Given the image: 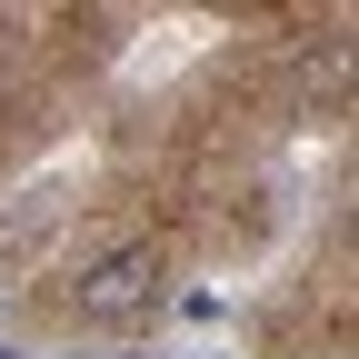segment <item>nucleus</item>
<instances>
[{"label": "nucleus", "instance_id": "1", "mask_svg": "<svg viewBox=\"0 0 359 359\" xmlns=\"http://www.w3.org/2000/svg\"><path fill=\"white\" fill-rule=\"evenodd\" d=\"M160 290H170V259H160L150 240H130V250H100V259L70 280V309H80L90 330H130V320L160 309Z\"/></svg>", "mask_w": 359, "mask_h": 359}]
</instances>
